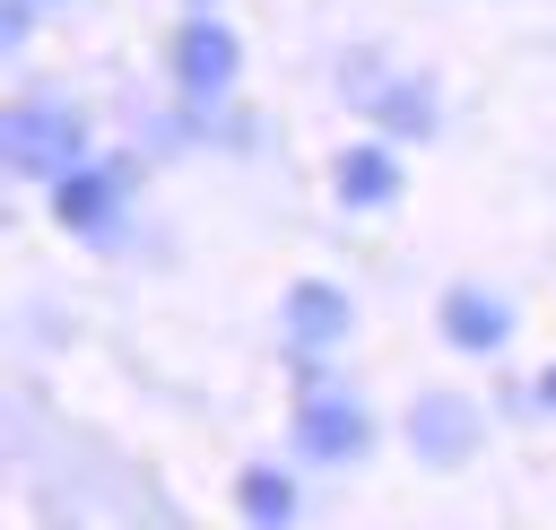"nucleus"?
I'll use <instances>...</instances> for the list:
<instances>
[{"label":"nucleus","mask_w":556,"mask_h":530,"mask_svg":"<svg viewBox=\"0 0 556 530\" xmlns=\"http://www.w3.org/2000/svg\"><path fill=\"white\" fill-rule=\"evenodd\" d=\"M339 191H348L356 209H374V200L400 191V165H391L382 148H348V156H339Z\"/></svg>","instance_id":"0eeeda50"},{"label":"nucleus","mask_w":556,"mask_h":530,"mask_svg":"<svg viewBox=\"0 0 556 530\" xmlns=\"http://www.w3.org/2000/svg\"><path fill=\"white\" fill-rule=\"evenodd\" d=\"M287 330H295V348H330V339L348 330V295L321 287V278L295 287V295H287Z\"/></svg>","instance_id":"20e7f679"},{"label":"nucleus","mask_w":556,"mask_h":530,"mask_svg":"<svg viewBox=\"0 0 556 530\" xmlns=\"http://www.w3.org/2000/svg\"><path fill=\"white\" fill-rule=\"evenodd\" d=\"M443 330H452L460 348H504V304L478 295V287H460V295L443 304Z\"/></svg>","instance_id":"423d86ee"},{"label":"nucleus","mask_w":556,"mask_h":530,"mask_svg":"<svg viewBox=\"0 0 556 530\" xmlns=\"http://www.w3.org/2000/svg\"><path fill=\"white\" fill-rule=\"evenodd\" d=\"M78 156H87V130H78V113H52V104H26V113H9V165H17V174H43V182H61Z\"/></svg>","instance_id":"f257e3e1"},{"label":"nucleus","mask_w":556,"mask_h":530,"mask_svg":"<svg viewBox=\"0 0 556 530\" xmlns=\"http://www.w3.org/2000/svg\"><path fill=\"white\" fill-rule=\"evenodd\" d=\"M52 209H61V226H104L113 217V174H87V165H70L61 182H52Z\"/></svg>","instance_id":"39448f33"},{"label":"nucleus","mask_w":556,"mask_h":530,"mask_svg":"<svg viewBox=\"0 0 556 530\" xmlns=\"http://www.w3.org/2000/svg\"><path fill=\"white\" fill-rule=\"evenodd\" d=\"M469 434H478V417H469L460 400H426V408H417V443H426V460L469 452Z\"/></svg>","instance_id":"6e6552de"},{"label":"nucleus","mask_w":556,"mask_h":530,"mask_svg":"<svg viewBox=\"0 0 556 530\" xmlns=\"http://www.w3.org/2000/svg\"><path fill=\"white\" fill-rule=\"evenodd\" d=\"M539 400H547V408H556V365H547V382H539Z\"/></svg>","instance_id":"9d476101"},{"label":"nucleus","mask_w":556,"mask_h":530,"mask_svg":"<svg viewBox=\"0 0 556 530\" xmlns=\"http://www.w3.org/2000/svg\"><path fill=\"white\" fill-rule=\"evenodd\" d=\"M295 434H304V452H313V460H356V452L374 443L365 408H356V400H339V391H313V400H304V417H295Z\"/></svg>","instance_id":"f03ea898"},{"label":"nucleus","mask_w":556,"mask_h":530,"mask_svg":"<svg viewBox=\"0 0 556 530\" xmlns=\"http://www.w3.org/2000/svg\"><path fill=\"white\" fill-rule=\"evenodd\" d=\"M243 513H252V521H287V513H295V487H287L278 469H252V478H243Z\"/></svg>","instance_id":"1a4fd4ad"},{"label":"nucleus","mask_w":556,"mask_h":530,"mask_svg":"<svg viewBox=\"0 0 556 530\" xmlns=\"http://www.w3.org/2000/svg\"><path fill=\"white\" fill-rule=\"evenodd\" d=\"M174 70H182V87H191V96H217V87L235 78V35H226V26H208V17H191V26H182V43H174Z\"/></svg>","instance_id":"7ed1b4c3"}]
</instances>
